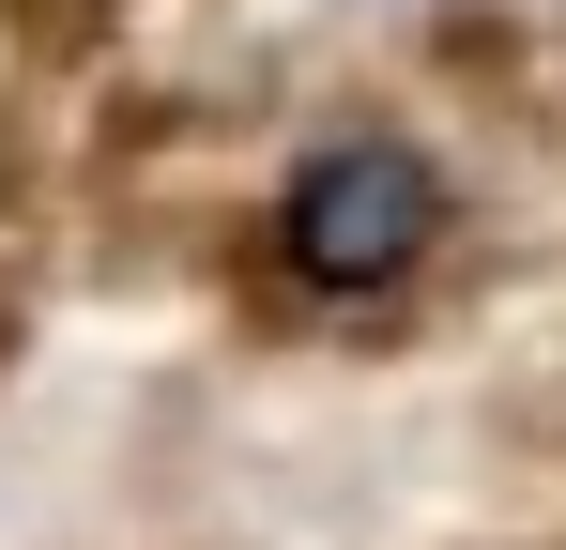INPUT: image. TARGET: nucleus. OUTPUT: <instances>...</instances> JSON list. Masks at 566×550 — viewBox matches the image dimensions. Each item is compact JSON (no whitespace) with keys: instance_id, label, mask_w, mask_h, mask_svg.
Instances as JSON below:
<instances>
[{"instance_id":"f257e3e1","label":"nucleus","mask_w":566,"mask_h":550,"mask_svg":"<svg viewBox=\"0 0 566 550\" xmlns=\"http://www.w3.org/2000/svg\"><path fill=\"white\" fill-rule=\"evenodd\" d=\"M444 214H460V199H444V169H429V138L337 123V138L291 154V183H276V275L322 290V306H382L398 275H429Z\"/></svg>"}]
</instances>
